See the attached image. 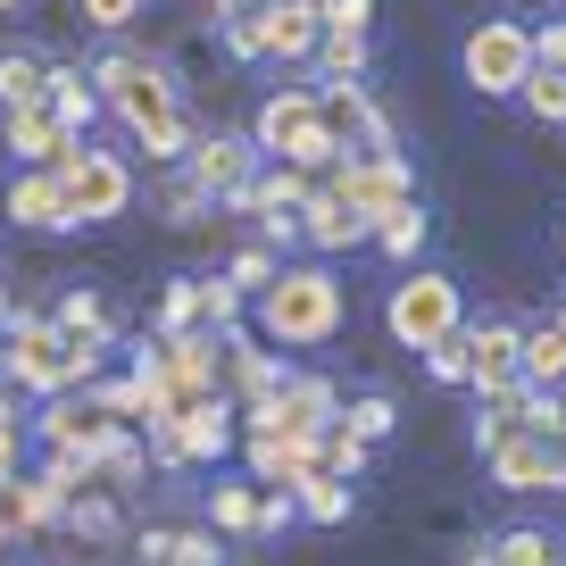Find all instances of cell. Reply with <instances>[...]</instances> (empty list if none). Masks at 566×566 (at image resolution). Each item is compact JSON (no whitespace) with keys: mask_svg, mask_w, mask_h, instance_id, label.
<instances>
[{"mask_svg":"<svg viewBox=\"0 0 566 566\" xmlns=\"http://www.w3.org/2000/svg\"><path fill=\"white\" fill-rule=\"evenodd\" d=\"M92 84L108 92V108L134 125V142L150 159H184V150H192V125H184V108H176L167 67H150L142 51H108L101 67H92Z\"/></svg>","mask_w":566,"mask_h":566,"instance_id":"1","label":"cell"},{"mask_svg":"<svg viewBox=\"0 0 566 566\" xmlns=\"http://www.w3.org/2000/svg\"><path fill=\"white\" fill-rule=\"evenodd\" d=\"M259 334L283 342V350H317V342L342 334V283L334 266H283L259 292Z\"/></svg>","mask_w":566,"mask_h":566,"instance_id":"2","label":"cell"},{"mask_svg":"<svg viewBox=\"0 0 566 566\" xmlns=\"http://www.w3.org/2000/svg\"><path fill=\"white\" fill-rule=\"evenodd\" d=\"M250 142H259V159H283V167H301V176H334L342 159H350V142L325 125L317 92H275V101L250 117Z\"/></svg>","mask_w":566,"mask_h":566,"instance_id":"3","label":"cell"},{"mask_svg":"<svg viewBox=\"0 0 566 566\" xmlns=\"http://www.w3.org/2000/svg\"><path fill=\"white\" fill-rule=\"evenodd\" d=\"M92 367H101V350H75L51 317H25V308L9 317V358H0V375H9L18 391H51L59 400V391L84 384Z\"/></svg>","mask_w":566,"mask_h":566,"instance_id":"4","label":"cell"},{"mask_svg":"<svg viewBox=\"0 0 566 566\" xmlns=\"http://www.w3.org/2000/svg\"><path fill=\"white\" fill-rule=\"evenodd\" d=\"M459 67H467V84H475L483 101H516V92H525V75L542 67V59H533V25H516V18H483L475 34H467Z\"/></svg>","mask_w":566,"mask_h":566,"instance_id":"5","label":"cell"},{"mask_svg":"<svg viewBox=\"0 0 566 566\" xmlns=\"http://www.w3.org/2000/svg\"><path fill=\"white\" fill-rule=\"evenodd\" d=\"M384 325L400 350H433V342L459 334V283L450 275H400L384 301Z\"/></svg>","mask_w":566,"mask_h":566,"instance_id":"6","label":"cell"},{"mask_svg":"<svg viewBox=\"0 0 566 566\" xmlns=\"http://www.w3.org/2000/svg\"><path fill=\"white\" fill-rule=\"evenodd\" d=\"M59 176H67V209H75V226H108V217L134 209V167L108 159V150H92V142H75Z\"/></svg>","mask_w":566,"mask_h":566,"instance_id":"7","label":"cell"},{"mask_svg":"<svg viewBox=\"0 0 566 566\" xmlns=\"http://www.w3.org/2000/svg\"><path fill=\"white\" fill-rule=\"evenodd\" d=\"M242 417H250V433H301V442H317L325 424H342V391L325 384V375H292L283 391L250 400Z\"/></svg>","mask_w":566,"mask_h":566,"instance_id":"8","label":"cell"},{"mask_svg":"<svg viewBox=\"0 0 566 566\" xmlns=\"http://www.w3.org/2000/svg\"><path fill=\"white\" fill-rule=\"evenodd\" d=\"M325 192H342V200H350L358 217H367V226H384V217L417 209V176H408L400 159H367V150H358V159H342Z\"/></svg>","mask_w":566,"mask_h":566,"instance_id":"9","label":"cell"},{"mask_svg":"<svg viewBox=\"0 0 566 566\" xmlns=\"http://www.w3.org/2000/svg\"><path fill=\"white\" fill-rule=\"evenodd\" d=\"M250 167H259V142L250 134H200L192 150H184V184L209 192L217 209H233V200L250 192Z\"/></svg>","mask_w":566,"mask_h":566,"instance_id":"10","label":"cell"},{"mask_svg":"<svg viewBox=\"0 0 566 566\" xmlns=\"http://www.w3.org/2000/svg\"><path fill=\"white\" fill-rule=\"evenodd\" d=\"M233 417H242V408H233V391L192 400V408L176 417V433H159V459H167V467H184V459H226V450H233Z\"/></svg>","mask_w":566,"mask_h":566,"instance_id":"11","label":"cell"},{"mask_svg":"<svg viewBox=\"0 0 566 566\" xmlns=\"http://www.w3.org/2000/svg\"><path fill=\"white\" fill-rule=\"evenodd\" d=\"M9 226H25V233H67V226H75L67 176H59V167H18V176H9Z\"/></svg>","mask_w":566,"mask_h":566,"instance_id":"12","label":"cell"},{"mask_svg":"<svg viewBox=\"0 0 566 566\" xmlns=\"http://www.w3.org/2000/svg\"><path fill=\"white\" fill-rule=\"evenodd\" d=\"M0 134H9V150H18V167H67V150L84 142V134H67V125H59L51 101H34V108H0Z\"/></svg>","mask_w":566,"mask_h":566,"instance_id":"13","label":"cell"},{"mask_svg":"<svg viewBox=\"0 0 566 566\" xmlns=\"http://www.w3.org/2000/svg\"><path fill=\"white\" fill-rule=\"evenodd\" d=\"M467 384L475 391H516L525 384V325H475V334H467Z\"/></svg>","mask_w":566,"mask_h":566,"instance_id":"14","label":"cell"},{"mask_svg":"<svg viewBox=\"0 0 566 566\" xmlns=\"http://www.w3.org/2000/svg\"><path fill=\"white\" fill-rule=\"evenodd\" d=\"M108 433H117V417H108L101 400H67V391H59V400L42 408V442H51V450H75V459H92Z\"/></svg>","mask_w":566,"mask_h":566,"instance_id":"15","label":"cell"},{"mask_svg":"<svg viewBox=\"0 0 566 566\" xmlns=\"http://www.w3.org/2000/svg\"><path fill=\"white\" fill-rule=\"evenodd\" d=\"M259 25H266V51L275 59H317V42H325L317 0H259Z\"/></svg>","mask_w":566,"mask_h":566,"instance_id":"16","label":"cell"},{"mask_svg":"<svg viewBox=\"0 0 566 566\" xmlns=\"http://www.w3.org/2000/svg\"><path fill=\"white\" fill-rule=\"evenodd\" d=\"M301 242H308V250H358V242H375V226H367L342 192H317V200L301 209Z\"/></svg>","mask_w":566,"mask_h":566,"instance_id":"17","label":"cell"},{"mask_svg":"<svg viewBox=\"0 0 566 566\" xmlns=\"http://www.w3.org/2000/svg\"><path fill=\"white\" fill-rule=\"evenodd\" d=\"M51 516H59V500L42 492L34 475H0V549L25 542V533H42Z\"/></svg>","mask_w":566,"mask_h":566,"instance_id":"18","label":"cell"},{"mask_svg":"<svg viewBox=\"0 0 566 566\" xmlns=\"http://www.w3.org/2000/svg\"><path fill=\"white\" fill-rule=\"evenodd\" d=\"M308 176L301 167H275V176H250V192L233 200V209H259V217H292V226H301V209H308Z\"/></svg>","mask_w":566,"mask_h":566,"instance_id":"19","label":"cell"},{"mask_svg":"<svg viewBox=\"0 0 566 566\" xmlns=\"http://www.w3.org/2000/svg\"><path fill=\"white\" fill-rule=\"evenodd\" d=\"M51 325H59V334L75 342V350H101V342H108V301L92 292V283H75L67 301L51 308Z\"/></svg>","mask_w":566,"mask_h":566,"instance_id":"20","label":"cell"},{"mask_svg":"<svg viewBox=\"0 0 566 566\" xmlns=\"http://www.w3.org/2000/svg\"><path fill=\"white\" fill-rule=\"evenodd\" d=\"M34 101H51V59L0 51V108H34Z\"/></svg>","mask_w":566,"mask_h":566,"instance_id":"21","label":"cell"},{"mask_svg":"<svg viewBox=\"0 0 566 566\" xmlns=\"http://www.w3.org/2000/svg\"><path fill=\"white\" fill-rule=\"evenodd\" d=\"M467 566H558V542H549V533H533V525H509L500 542H483Z\"/></svg>","mask_w":566,"mask_h":566,"instance_id":"22","label":"cell"},{"mask_svg":"<svg viewBox=\"0 0 566 566\" xmlns=\"http://www.w3.org/2000/svg\"><path fill=\"white\" fill-rule=\"evenodd\" d=\"M51 108H59V125H67V134H84V125H92V108H101L92 75H84V67H51Z\"/></svg>","mask_w":566,"mask_h":566,"instance_id":"23","label":"cell"},{"mask_svg":"<svg viewBox=\"0 0 566 566\" xmlns=\"http://www.w3.org/2000/svg\"><path fill=\"white\" fill-rule=\"evenodd\" d=\"M142 467H150V459H142V442H125V424H117V433H108L101 450H92V483H108V492H125V483H142Z\"/></svg>","mask_w":566,"mask_h":566,"instance_id":"24","label":"cell"},{"mask_svg":"<svg viewBox=\"0 0 566 566\" xmlns=\"http://www.w3.org/2000/svg\"><path fill=\"white\" fill-rule=\"evenodd\" d=\"M292 500H301V516H317V525H342V516H350V483L342 475H308V483H292Z\"/></svg>","mask_w":566,"mask_h":566,"instance_id":"25","label":"cell"},{"mask_svg":"<svg viewBox=\"0 0 566 566\" xmlns=\"http://www.w3.org/2000/svg\"><path fill=\"white\" fill-rule=\"evenodd\" d=\"M209 525L217 533H259V492H250V483H217L209 492Z\"/></svg>","mask_w":566,"mask_h":566,"instance_id":"26","label":"cell"},{"mask_svg":"<svg viewBox=\"0 0 566 566\" xmlns=\"http://www.w3.org/2000/svg\"><path fill=\"white\" fill-rule=\"evenodd\" d=\"M317 67H325V84H358V75H367V34H325Z\"/></svg>","mask_w":566,"mask_h":566,"instance_id":"27","label":"cell"},{"mask_svg":"<svg viewBox=\"0 0 566 566\" xmlns=\"http://www.w3.org/2000/svg\"><path fill=\"white\" fill-rule=\"evenodd\" d=\"M317 467H325V475H342V483H350L358 467H367V442H358L350 424H325V433H317Z\"/></svg>","mask_w":566,"mask_h":566,"instance_id":"28","label":"cell"},{"mask_svg":"<svg viewBox=\"0 0 566 566\" xmlns=\"http://www.w3.org/2000/svg\"><path fill=\"white\" fill-rule=\"evenodd\" d=\"M516 101H525V108H533L542 125H566V75H558V67H533Z\"/></svg>","mask_w":566,"mask_h":566,"instance_id":"29","label":"cell"},{"mask_svg":"<svg viewBox=\"0 0 566 566\" xmlns=\"http://www.w3.org/2000/svg\"><path fill=\"white\" fill-rule=\"evenodd\" d=\"M525 384H566V350L549 342V325H525Z\"/></svg>","mask_w":566,"mask_h":566,"instance_id":"30","label":"cell"},{"mask_svg":"<svg viewBox=\"0 0 566 566\" xmlns=\"http://www.w3.org/2000/svg\"><path fill=\"white\" fill-rule=\"evenodd\" d=\"M275 275H283V266H275V250H266V242L233 250V266H226V283H233V292H266Z\"/></svg>","mask_w":566,"mask_h":566,"instance_id":"31","label":"cell"},{"mask_svg":"<svg viewBox=\"0 0 566 566\" xmlns=\"http://www.w3.org/2000/svg\"><path fill=\"white\" fill-rule=\"evenodd\" d=\"M391 417H400V408H391L384 391H367V400H350V408H342V424H350L358 442H384V433H391Z\"/></svg>","mask_w":566,"mask_h":566,"instance_id":"32","label":"cell"},{"mask_svg":"<svg viewBox=\"0 0 566 566\" xmlns=\"http://www.w3.org/2000/svg\"><path fill=\"white\" fill-rule=\"evenodd\" d=\"M67 525H75V542H117V509L108 500H67Z\"/></svg>","mask_w":566,"mask_h":566,"instance_id":"33","label":"cell"},{"mask_svg":"<svg viewBox=\"0 0 566 566\" xmlns=\"http://www.w3.org/2000/svg\"><path fill=\"white\" fill-rule=\"evenodd\" d=\"M200 325V283H167V301H159V334H192Z\"/></svg>","mask_w":566,"mask_h":566,"instance_id":"34","label":"cell"},{"mask_svg":"<svg viewBox=\"0 0 566 566\" xmlns=\"http://www.w3.org/2000/svg\"><path fill=\"white\" fill-rule=\"evenodd\" d=\"M375 242L391 250V259H417V242H424V217L417 209H400V217H384V226H375Z\"/></svg>","mask_w":566,"mask_h":566,"instance_id":"35","label":"cell"},{"mask_svg":"<svg viewBox=\"0 0 566 566\" xmlns=\"http://www.w3.org/2000/svg\"><path fill=\"white\" fill-rule=\"evenodd\" d=\"M317 18H325V34H367L375 0H317Z\"/></svg>","mask_w":566,"mask_h":566,"instance_id":"36","label":"cell"},{"mask_svg":"<svg viewBox=\"0 0 566 566\" xmlns=\"http://www.w3.org/2000/svg\"><path fill=\"white\" fill-rule=\"evenodd\" d=\"M209 209H217V200H209V192H192V184H176V192H167V226H184V233L209 226Z\"/></svg>","mask_w":566,"mask_h":566,"instance_id":"37","label":"cell"},{"mask_svg":"<svg viewBox=\"0 0 566 566\" xmlns=\"http://www.w3.org/2000/svg\"><path fill=\"white\" fill-rule=\"evenodd\" d=\"M424 367L442 375V384H467V325H459L450 342H433V350H424Z\"/></svg>","mask_w":566,"mask_h":566,"instance_id":"38","label":"cell"},{"mask_svg":"<svg viewBox=\"0 0 566 566\" xmlns=\"http://www.w3.org/2000/svg\"><path fill=\"white\" fill-rule=\"evenodd\" d=\"M75 9H84V25L117 34V25H134V9H142V0H75Z\"/></svg>","mask_w":566,"mask_h":566,"instance_id":"39","label":"cell"},{"mask_svg":"<svg viewBox=\"0 0 566 566\" xmlns=\"http://www.w3.org/2000/svg\"><path fill=\"white\" fill-rule=\"evenodd\" d=\"M184 542H192V533H142V566H184Z\"/></svg>","mask_w":566,"mask_h":566,"instance_id":"40","label":"cell"},{"mask_svg":"<svg viewBox=\"0 0 566 566\" xmlns=\"http://www.w3.org/2000/svg\"><path fill=\"white\" fill-rule=\"evenodd\" d=\"M292 509H301V500H292V492H266V500H259V533L292 525Z\"/></svg>","mask_w":566,"mask_h":566,"instance_id":"41","label":"cell"},{"mask_svg":"<svg viewBox=\"0 0 566 566\" xmlns=\"http://www.w3.org/2000/svg\"><path fill=\"white\" fill-rule=\"evenodd\" d=\"M549 325V342H558V350H566V308H558V317H542Z\"/></svg>","mask_w":566,"mask_h":566,"instance_id":"42","label":"cell"},{"mask_svg":"<svg viewBox=\"0 0 566 566\" xmlns=\"http://www.w3.org/2000/svg\"><path fill=\"white\" fill-rule=\"evenodd\" d=\"M9 9H25V0H0V18H9Z\"/></svg>","mask_w":566,"mask_h":566,"instance_id":"43","label":"cell"},{"mask_svg":"<svg viewBox=\"0 0 566 566\" xmlns=\"http://www.w3.org/2000/svg\"><path fill=\"white\" fill-rule=\"evenodd\" d=\"M0 317H9V301H0Z\"/></svg>","mask_w":566,"mask_h":566,"instance_id":"44","label":"cell"}]
</instances>
